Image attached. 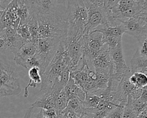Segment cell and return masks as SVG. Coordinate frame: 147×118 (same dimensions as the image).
Instances as JSON below:
<instances>
[{
	"label": "cell",
	"instance_id": "6da1fadb",
	"mask_svg": "<svg viewBox=\"0 0 147 118\" xmlns=\"http://www.w3.org/2000/svg\"><path fill=\"white\" fill-rule=\"evenodd\" d=\"M87 22V11L83 1H67V40L80 38Z\"/></svg>",
	"mask_w": 147,
	"mask_h": 118
},
{
	"label": "cell",
	"instance_id": "7a4b0ae2",
	"mask_svg": "<svg viewBox=\"0 0 147 118\" xmlns=\"http://www.w3.org/2000/svg\"><path fill=\"white\" fill-rule=\"evenodd\" d=\"M66 40V39H65ZM65 40H63L52 61L41 76V85L40 91L48 92L52 87L56 78L67 67L71 65L65 49Z\"/></svg>",
	"mask_w": 147,
	"mask_h": 118
},
{
	"label": "cell",
	"instance_id": "3957f363",
	"mask_svg": "<svg viewBox=\"0 0 147 118\" xmlns=\"http://www.w3.org/2000/svg\"><path fill=\"white\" fill-rule=\"evenodd\" d=\"M36 15L39 39H66L67 32L66 18L53 14Z\"/></svg>",
	"mask_w": 147,
	"mask_h": 118
},
{
	"label": "cell",
	"instance_id": "277c9868",
	"mask_svg": "<svg viewBox=\"0 0 147 118\" xmlns=\"http://www.w3.org/2000/svg\"><path fill=\"white\" fill-rule=\"evenodd\" d=\"M21 91L16 69L0 58V99L8 96L17 95Z\"/></svg>",
	"mask_w": 147,
	"mask_h": 118
},
{
	"label": "cell",
	"instance_id": "5b68a950",
	"mask_svg": "<svg viewBox=\"0 0 147 118\" xmlns=\"http://www.w3.org/2000/svg\"><path fill=\"white\" fill-rule=\"evenodd\" d=\"M87 11V22L83 35H88L107 22L104 0L83 1Z\"/></svg>",
	"mask_w": 147,
	"mask_h": 118
},
{
	"label": "cell",
	"instance_id": "8992f818",
	"mask_svg": "<svg viewBox=\"0 0 147 118\" xmlns=\"http://www.w3.org/2000/svg\"><path fill=\"white\" fill-rule=\"evenodd\" d=\"M30 13L53 14L67 19V1L30 0Z\"/></svg>",
	"mask_w": 147,
	"mask_h": 118
},
{
	"label": "cell",
	"instance_id": "52a82bcc",
	"mask_svg": "<svg viewBox=\"0 0 147 118\" xmlns=\"http://www.w3.org/2000/svg\"><path fill=\"white\" fill-rule=\"evenodd\" d=\"M146 15L138 16L126 21H120L124 28V32L137 38V40L147 37Z\"/></svg>",
	"mask_w": 147,
	"mask_h": 118
},
{
	"label": "cell",
	"instance_id": "ba28073f",
	"mask_svg": "<svg viewBox=\"0 0 147 118\" xmlns=\"http://www.w3.org/2000/svg\"><path fill=\"white\" fill-rule=\"evenodd\" d=\"M65 39H39L36 45V53L41 57L47 67L53 58L61 42Z\"/></svg>",
	"mask_w": 147,
	"mask_h": 118
},
{
	"label": "cell",
	"instance_id": "9c48e42d",
	"mask_svg": "<svg viewBox=\"0 0 147 118\" xmlns=\"http://www.w3.org/2000/svg\"><path fill=\"white\" fill-rule=\"evenodd\" d=\"M110 56L113 70V74L110 77L121 80L123 75L130 72L124 59L122 42L118 43L115 47L110 50Z\"/></svg>",
	"mask_w": 147,
	"mask_h": 118
},
{
	"label": "cell",
	"instance_id": "30bf717a",
	"mask_svg": "<svg viewBox=\"0 0 147 118\" xmlns=\"http://www.w3.org/2000/svg\"><path fill=\"white\" fill-rule=\"evenodd\" d=\"M86 39V36L82 35L79 39L70 40H65V49L70 63L73 67L78 64L83 55Z\"/></svg>",
	"mask_w": 147,
	"mask_h": 118
},
{
	"label": "cell",
	"instance_id": "8fae6325",
	"mask_svg": "<svg viewBox=\"0 0 147 118\" xmlns=\"http://www.w3.org/2000/svg\"><path fill=\"white\" fill-rule=\"evenodd\" d=\"M0 37L5 41V52L15 54L26 42L18 35L17 30L12 26L4 28L0 31Z\"/></svg>",
	"mask_w": 147,
	"mask_h": 118
},
{
	"label": "cell",
	"instance_id": "7c38bea8",
	"mask_svg": "<svg viewBox=\"0 0 147 118\" xmlns=\"http://www.w3.org/2000/svg\"><path fill=\"white\" fill-rule=\"evenodd\" d=\"M92 66L95 73H105L110 74L113 66L110 56V49L104 43L96 56L92 60Z\"/></svg>",
	"mask_w": 147,
	"mask_h": 118
},
{
	"label": "cell",
	"instance_id": "4fadbf2b",
	"mask_svg": "<svg viewBox=\"0 0 147 118\" xmlns=\"http://www.w3.org/2000/svg\"><path fill=\"white\" fill-rule=\"evenodd\" d=\"M20 24L17 15V1H10L0 17V31L12 26L17 30Z\"/></svg>",
	"mask_w": 147,
	"mask_h": 118
},
{
	"label": "cell",
	"instance_id": "5bb4252c",
	"mask_svg": "<svg viewBox=\"0 0 147 118\" xmlns=\"http://www.w3.org/2000/svg\"><path fill=\"white\" fill-rule=\"evenodd\" d=\"M36 52V47L32 43L26 42L14 54V60L16 64L24 67L26 62L32 58Z\"/></svg>",
	"mask_w": 147,
	"mask_h": 118
},
{
	"label": "cell",
	"instance_id": "9a60e30c",
	"mask_svg": "<svg viewBox=\"0 0 147 118\" xmlns=\"http://www.w3.org/2000/svg\"><path fill=\"white\" fill-rule=\"evenodd\" d=\"M58 94H56L49 90L39 97L32 104V106L44 110L55 109V98Z\"/></svg>",
	"mask_w": 147,
	"mask_h": 118
},
{
	"label": "cell",
	"instance_id": "2e32d148",
	"mask_svg": "<svg viewBox=\"0 0 147 118\" xmlns=\"http://www.w3.org/2000/svg\"><path fill=\"white\" fill-rule=\"evenodd\" d=\"M97 32L102 34L103 37L110 36H122L124 32L123 26L121 22L120 24L117 25H111L105 23L97 27L94 31Z\"/></svg>",
	"mask_w": 147,
	"mask_h": 118
},
{
	"label": "cell",
	"instance_id": "e0dca14e",
	"mask_svg": "<svg viewBox=\"0 0 147 118\" xmlns=\"http://www.w3.org/2000/svg\"><path fill=\"white\" fill-rule=\"evenodd\" d=\"M130 65L131 74L137 72L147 74V56H142L136 51L131 59Z\"/></svg>",
	"mask_w": 147,
	"mask_h": 118
},
{
	"label": "cell",
	"instance_id": "ac0fdd59",
	"mask_svg": "<svg viewBox=\"0 0 147 118\" xmlns=\"http://www.w3.org/2000/svg\"><path fill=\"white\" fill-rule=\"evenodd\" d=\"M17 15L20 19L19 25L28 23L31 16L30 0L17 1Z\"/></svg>",
	"mask_w": 147,
	"mask_h": 118
},
{
	"label": "cell",
	"instance_id": "d6986e66",
	"mask_svg": "<svg viewBox=\"0 0 147 118\" xmlns=\"http://www.w3.org/2000/svg\"><path fill=\"white\" fill-rule=\"evenodd\" d=\"M72 68L71 66H67L63 71L56 78L55 83L50 90L51 92L58 94L60 93L66 86L69 78V73Z\"/></svg>",
	"mask_w": 147,
	"mask_h": 118
},
{
	"label": "cell",
	"instance_id": "ffe728a7",
	"mask_svg": "<svg viewBox=\"0 0 147 118\" xmlns=\"http://www.w3.org/2000/svg\"><path fill=\"white\" fill-rule=\"evenodd\" d=\"M29 77L30 78V81L27 85V86L25 87L24 97L26 98L28 96L29 92L28 88L29 87H36L37 84H39L41 82V78L40 74V70L37 67H32L28 71Z\"/></svg>",
	"mask_w": 147,
	"mask_h": 118
},
{
	"label": "cell",
	"instance_id": "44dd1931",
	"mask_svg": "<svg viewBox=\"0 0 147 118\" xmlns=\"http://www.w3.org/2000/svg\"><path fill=\"white\" fill-rule=\"evenodd\" d=\"M27 24L31 36V43H32L36 47L39 40V36L38 23L36 14L31 13V16Z\"/></svg>",
	"mask_w": 147,
	"mask_h": 118
},
{
	"label": "cell",
	"instance_id": "7402d4cb",
	"mask_svg": "<svg viewBox=\"0 0 147 118\" xmlns=\"http://www.w3.org/2000/svg\"><path fill=\"white\" fill-rule=\"evenodd\" d=\"M69 100V99L64 89L59 93L55 98V110L56 114L61 112L66 108Z\"/></svg>",
	"mask_w": 147,
	"mask_h": 118
},
{
	"label": "cell",
	"instance_id": "603a6c76",
	"mask_svg": "<svg viewBox=\"0 0 147 118\" xmlns=\"http://www.w3.org/2000/svg\"><path fill=\"white\" fill-rule=\"evenodd\" d=\"M100 100V97L95 94L86 93V97L83 101V105L86 109H94L96 108Z\"/></svg>",
	"mask_w": 147,
	"mask_h": 118
},
{
	"label": "cell",
	"instance_id": "cb8c5ba5",
	"mask_svg": "<svg viewBox=\"0 0 147 118\" xmlns=\"http://www.w3.org/2000/svg\"><path fill=\"white\" fill-rule=\"evenodd\" d=\"M131 105L136 113L138 116L142 112L147 109V99L140 97L137 100H131Z\"/></svg>",
	"mask_w": 147,
	"mask_h": 118
},
{
	"label": "cell",
	"instance_id": "d4e9b609",
	"mask_svg": "<svg viewBox=\"0 0 147 118\" xmlns=\"http://www.w3.org/2000/svg\"><path fill=\"white\" fill-rule=\"evenodd\" d=\"M137 116H138L133 108L131 99L129 97L127 102L123 107L121 118H137Z\"/></svg>",
	"mask_w": 147,
	"mask_h": 118
},
{
	"label": "cell",
	"instance_id": "484cf974",
	"mask_svg": "<svg viewBox=\"0 0 147 118\" xmlns=\"http://www.w3.org/2000/svg\"><path fill=\"white\" fill-rule=\"evenodd\" d=\"M17 33L25 42H31V36L27 24L19 25L17 29Z\"/></svg>",
	"mask_w": 147,
	"mask_h": 118
},
{
	"label": "cell",
	"instance_id": "4316f807",
	"mask_svg": "<svg viewBox=\"0 0 147 118\" xmlns=\"http://www.w3.org/2000/svg\"><path fill=\"white\" fill-rule=\"evenodd\" d=\"M135 77V85L134 86L138 88H143L146 86L147 77L146 75L142 73H134L133 74Z\"/></svg>",
	"mask_w": 147,
	"mask_h": 118
},
{
	"label": "cell",
	"instance_id": "83f0119b",
	"mask_svg": "<svg viewBox=\"0 0 147 118\" xmlns=\"http://www.w3.org/2000/svg\"><path fill=\"white\" fill-rule=\"evenodd\" d=\"M123 107L124 106L119 105L109 113L106 118H121Z\"/></svg>",
	"mask_w": 147,
	"mask_h": 118
},
{
	"label": "cell",
	"instance_id": "f1b7e54d",
	"mask_svg": "<svg viewBox=\"0 0 147 118\" xmlns=\"http://www.w3.org/2000/svg\"><path fill=\"white\" fill-rule=\"evenodd\" d=\"M43 116L47 118H56L57 115L55 109H51L48 110L42 109Z\"/></svg>",
	"mask_w": 147,
	"mask_h": 118
},
{
	"label": "cell",
	"instance_id": "f546056e",
	"mask_svg": "<svg viewBox=\"0 0 147 118\" xmlns=\"http://www.w3.org/2000/svg\"><path fill=\"white\" fill-rule=\"evenodd\" d=\"M110 112L107 110L99 111L93 114L94 118H106L107 115Z\"/></svg>",
	"mask_w": 147,
	"mask_h": 118
},
{
	"label": "cell",
	"instance_id": "4dcf8cb0",
	"mask_svg": "<svg viewBox=\"0 0 147 118\" xmlns=\"http://www.w3.org/2000/svg\"><path fill=\"white\" fill-rule=\"evenodd\" d=\"M10 1L6 0H0V17L3 13V12L6 9L7 5L10 3Z\"/></svg>",
	"mask_w": 147,
	"mask_h": 118
},
{
	"label": "cell",
	"instance_id": "1f68e13d",
	"mask_svg": "<svg viewBox=\"0 0 147 118\" xmlns=\"http://www.w3.org/2000/svg\"><path fill=\"white\" fill-rule=\"evenodd\" d=\"M147 109H145L143 112H142L137 118H147Z\"/></svg>",
	"mask_w": 147,
	"mask_h": 118
},
{
	"label": "cell",
	"instance_id": "d6a6232c",
	"mask_svg": "<svg viewBox=\"0 0 147 118\" xmlns=\"http://www.w3.org/2000/svg\"><path fill=\"white\" fill-rule=\"evenodd\" d=\"M80 118H94V116L92 113H85L80 116Z\"/></svg>",
	"mask_w": 147,
	"mask_h": 118
},
{
	"label": "cell",
	"instance_id": "836d02e7",
	"mask_svg": "<svg viewBox=\"0 0 147 118\" xmlns=\"http://www.w3.org/2000/svg\"><path fill=\"white\" fill-rule=\"evenodd\" d=\"M41 118H47V117H44L43 116V115H42V117Z\"/></svg>",
	"mask_w": 147,
	"mask_h": 118
},
{
	"label": "cell",
	"instance_id": "e575fe53",
	"mask_svg": "<svg viewBox=\"0 0 147 118\" xmlns=\"http://www.w3.org/2000/svg\"></svg>",
	"mask_w": 147,
	"mask_h": 118
}]
</instances>
